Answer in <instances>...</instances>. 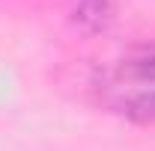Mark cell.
<instances>
[{"instance_id": "obj_1", "label": "cell", "mask_w": 155, "mask_h": 151, "mask_svg": "<svg viewBox=\"0 0 155 151\" xmlns=\"http://www.w3.org/2000/svg\"><path fill=\"white\" fill-rule=\"evenodd\" d=\"M98 104L137 125H155V42H140L93 77Z\"/></svg>"}, {"instance_id": "obj_2", "label": "cell", "mask_w": 155, "mask_h": 151, "mask_svg": "<svg viewBox=\"0 0 155 151\" xmlns=\"http://www.w3.org/2000/svg\"><path fill=\"white\" fill-rule=\"evenodd\" d=\"M72 24L90 36H98L114 24V3L110 0H75Z\"/></svg>"}]
</instances>
